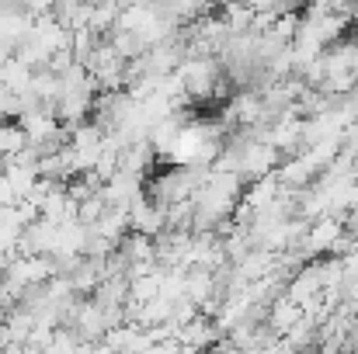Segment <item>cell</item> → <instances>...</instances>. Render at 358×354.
I'll return each instance as SVG.
<instances>
[{"mask_svg":"<svg viewBox=\"0 0 358 354\" xmlns=\"http://www.w3.org/2000/svg\"><path fill=\"white\" fill-rule=\"evenodd\" d=\"M348 21L358 28V0H352V10H348Z\"/></svg>","mask_w":358,"mask_h":354,"instance_id":"cell-9","label":"cell"},{"mask_svg":"<svg viewBox=\"0 0 358 354\" xmlns=\"http://www.w3.org/2000/svg\"><path fill=\"white\" fill-rule=\"evenodd\" d=\"M352 77L358 80V42H352Z\"/></svg>","mask_w":358,"mask_h":354,"instance_id":"cell-8","label":"cell"},{"mask_svg":"<svg viewBox=\"0 0 358 354\" xmlns=\"http://www.w3.org/2000/svg\"><path fill=\"white\" fill-rule=\"evenodd\" d=\"M28 84H31V66H24L21 59H7L0 66V87L14 91V94H28Z\"/></svg>","mask_w":358,"mask_h":354,"instance_id":"cell-4","label":"cell"},{"mask_svg":"<svg viewBox=\"0 0 358 354\" xmlns=\"http://www.w3.org/2000/svg\"><path fill=\"white\" fill-rule=\"evenodd\" d=\"M164 7H167L178 21H199V17H206L216 3H213V0H164Z\"/></svg>","mask_w":358,"mask_h":354,"instance_id":"cell-6","label":"cell"},{"mask_svg":"<svg viewBox=\"0 0 358 354\" xmlns=\"http://www.w3.org/2000/svg\"><path fill=\"white\" fill-rule=\"evenodd\" d=\"M21 149H28V132L21 128V121H0V160Z\"/></svg>","mask_w":358,"mask_h":354,"instance_id":"cell-5","label":"cell"},{"mask_svg":"<svg viewBox=\"0 0 358 354\" xmlns=\"http://www.w3.org/2000/svg\"><path fill=\"white\" fill-rule=\"evenodd\" d=\"M129 233L150 236V239L167 233V209L157 205V202H150V198L143 195L139 202L129 205Z\"/></svg>","mask_w":358,"mask_h":354,"instance_id":"cell-1","label":"cell"},{"mask_svg":"<svg viewBox=\"0 0 358 354\" xmlns=\"http://www.w3.org/2000/svg\"><path fill=\"white\" fill-rule=\"evenodd\" d=\"M216 7H230V3H247V0H213Z\"/></svg>","mask_w":358,"mask_h":354,"instance_id":"cell-10","label":"cell"},{"mask_svg":"<svg viewBox=\"0 0 358 354\" xmlns=\"http://www.w3.org/2000/svg\"><path fill=\"white\" fill-rule=\"evenodd\" d=\"M220 17L227 21V28L237 35V31H250L254 24V10L247 3H230V7H220Z\"/></svg>","mask_w":358,"mask_h":354,"instance_id":"cell-7","label":"cell"},{"mask_svg":"<svg viewBox=\"0 0 358 354\" xmlns=\"http://www.w3.org/2000/svg\"><path fill=\"white\" fill-rule=\"evenodd\" d=\"M299 316H303V309H299L292 299L278 295V299H271V306H268V330H271L275 337H285V334L296 327Z\"/></svg>","mask_w":358,"mask_h":354,"instance_id":"cell-3","label":"cell"},{"mask_svg":"<svg viewBox=\"0 0 358 354\" xmlns=\"http://www.w3.org/2000/svg\"><path fill=\"white\" fill-rule=\"evenodd\" d=\"M49 14H52V21H56L59 28H66V31L73 35V31L87 28V21H91V3H87V0H56Z\"/></svg>","mask_w":358,"mask_h":354,"instance_id":"cell-2","label":"cell"}]
</instances>
